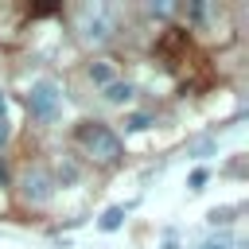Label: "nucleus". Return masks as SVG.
Returning <instances> with one entry per match:
<instances>
[{"instance_id":"nucleus-1","label":"nucleus","mask_w":249,"mask_h":249,"mask_svg":"<svg viewBox=\"0 0 249 249\" xmlns=\"http://www.w3.org/2000/svg\"><path fill=\"white\" fill-rule=\"evenodd\" d=\"M70 27L78 35V43L86 47H109L117 39V19L109 12V4L101 0H82L70 8Z\"/></svg>"},{"instance_id":"nucleus-8","label":"nucleus","mask_w":249,"mask_h":249,"mask_svg":"<svg viewBox=\"0 0 249 249\" xmlns=\"http://www.w3.org/2000/svg\"><path fill=\"white\" fill-rule=\"evenodd\" d=\"M89 78H93L97 86H109V82H113V70H109L105 62H93V66H89Z\"/></svg>"},{"instance_id":"nucleus-6","label":"nucleus","mask_w":249,"mask_h":249,"mask_svg":"<svg viewBox=\"0 0 249 249\" xmlns=\"http://www.w3.org/2000/svg\"><path fill=\"white\" fill-rule=\"evenodd\" d=\"M121 222H124V206H109L101 218H97V226L105 230V233H113V230H121Z\"/></svg>"},{"instance_id":"nucleus-11","label":"nucleus","mask_w":249,"mask_h":249,"mask_svg":"<svg viewBox=\"0 0 249 249\" xmlns=\"http://www.w3.org/2000/svg\"><path fill=\"white\" fill-rule=\"evenodd\" d=\"M206 179H210V175H206V167H195V171H191V191H202V187H206Z\"/></svg>"},{"instance_id":"nucleus-13","label":"nucleus","mask_w":249,"mask_h":249,"mask_svg":"<svg viewBox=\"0 0 249 249\" xmlns=\"http://www.w3.org/2000/svg\"><path fill=\"white\" fill-rule=\"evenodd\" d=\"M4 140H8V121L0 117V148H4Z\"/></svg>"},{"instance_id":"nucleus-5","label":"nucleus","mask_w":249,"mask_h":249,"mask_svg":"<svg viewBox=\"0 0 249 249\" xmlns=\"http://www.w3.org/2000/svg\"><path fill=\"white\" fill-rule=\"evenodd\" d=\"M128 97H132V86H128V82H109V86H105V101H109V105H124Z\"/></svg>"},{"instance_id":"nucleus-14","label":"nucleus","mask_w":249,"mask_h":249,"mask_svg":"<svg viewBox=\"0 0 249 249\" xmlns=\"http://www.w3.org/2000/svg\"><path fill=\"white\" fill-rule=\"evenodd\" d=\"M4 179H8V167H4V163H0V183H4Z\"/></svg>"},{"instance_id":"nucleus-4","label":"nucleus","mask_w":249,"mask_h":249,"mask_svg":"<svg viewBox=\"0 0 249 249\" xmlns=\"http://www.w3.org/2000/svg\"><path fill=\"white\" fill-rule=\"evenodd\" d=\"M19 195L31 202V206H43V202H51V195H54V175L47 171V167H27L23 171V179H19Z\"/></svg>"},{"instance_id":"nucleus-12","label":"nucleus","mask_w":249,"mask_h":249,"mask_svg":"<svg viewBox=\"0 0 249 249\" xmlns=\"http://www.w3.org/2000/svg\"><path fill=\"white\" fill-rule=\"evenodd\" d=\"M148 12H152V16H171V12H175V4H167V0H160V4H156V0H152V4H148Z\"/></svg>"},{"instance_id":"nucleus-9","label":"nucleus","mask_w":249,"mask_h":249,"mask_svg":"<svg viewBox=\"0 0 249 249\" xmlns=\"http://www.w3.org/2000/svg\"><path fill=\"white\" fill-rule=\"evenodd\" d=\"M124 128H132V132H144V128H152V117H148V113H132V117L124 121Z\"/></svg>"},{"instance_id":"nucleus-3","label":"nucleus","mask_w":249,"mask_h":249,"mask_svg":"<svg viewBox=\"0 0 249 249\" xmlns=\"http://www.w3.org/2000/svg\"><path fill=\"white\" fill-rule=\"evenodd\" d=\"M27 113H31L35 121H43V124L58 121V113H62V89H58L54 78L31 82V89H27Z\"/></svg>"},{"instance_id":"nucleus-7","label":"nucleus","mask_w":249,"mask_h":249,"mask_svg":"<svg viewBox=\"0 0 249 249\" xmlns=\"http://www.w3.org/2000/svg\"><path fill=\"white\" fill-rule=\"evenodd\" d=\"M214 148H218V144H214L210 136H195V140L187 144V156H198V160H202V156H214Z\"/></svg>"},{"instance_id":"nucleus-15","label":"nucleus","mask_w":249,"mask_h":249,"mask_svg":"<svg viewBox=\"0 0 249 249\" xmlns=\"http://www.w3.org/2000/svg\"><path fill=\"white\" fill-rule=\"evenodd\" d=\"M4 105H8V97H4V93H0V117H4Z\"/></svg>"},{"instance_id":"nucleus-2","label":"nucleus","mask_w":249,"mask_h":249,"mask_svg":"<svg viewBox=\"0 0 249 249\" xmlns=\"http://www.w3.org/2000/svg\"><path fill=\"white\" fill-rule=\"evenodd\" d=\"M74 136H78V148H82V152H86L93 163L113 167V163H121V156H124L121 136H117L109 124H101V121H82Z\"/></svg>"},{"instance_id":"nucleus-10","label":"nucleus","mask_w":249,"mask_h":249,"mask_svg":"<svg viewBox=\"0 0 249 249\" xmlns=\"http://www.w3.org/2000/svg\"><path fill=\"white\" fill-rule=\"evenodd\" d=\"M202 249H233V237H230V233H218V237H210Z\"/></svg>"}]
</instances>
